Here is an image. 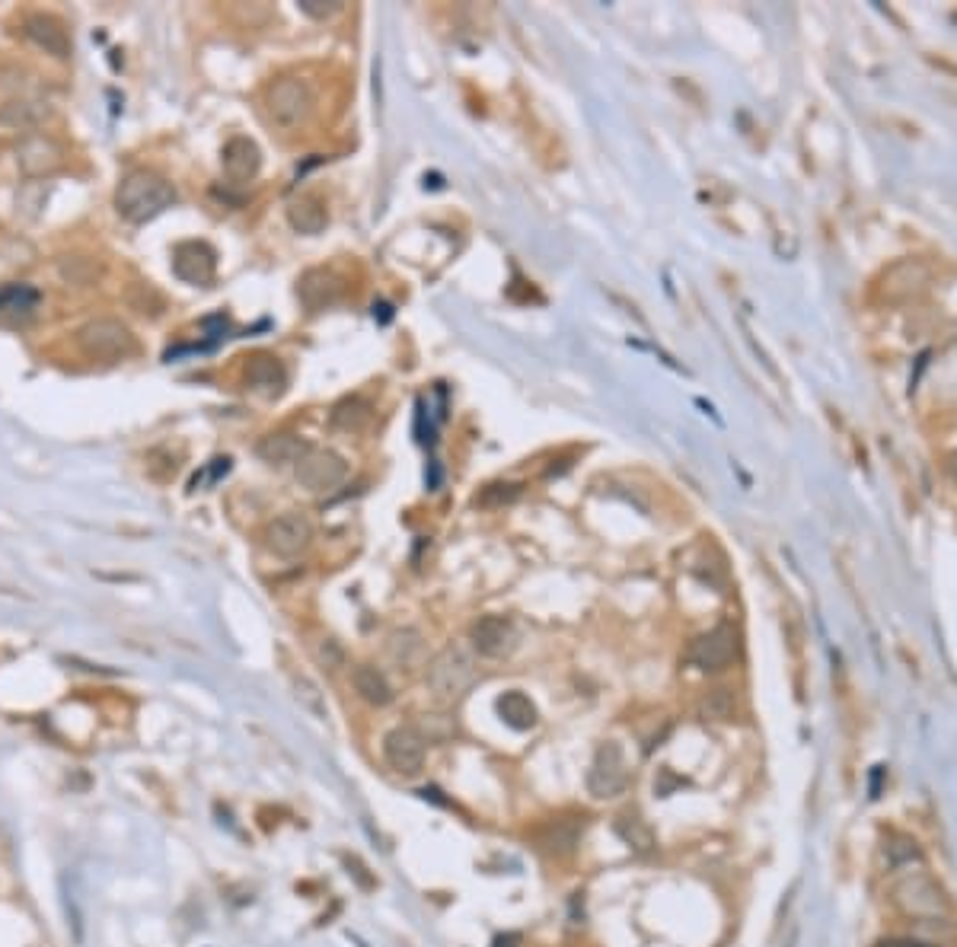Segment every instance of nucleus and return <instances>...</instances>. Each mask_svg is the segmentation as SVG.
Listing matches in <instances>:
<instances>
[{"label": "nucleus", "instance_id": "obj_1", "mask_svg": "<svg viewBox=\"0 0 957 947\" xmlns=\"http://www.w3.org/2000/svg\"><path fill=\"white\" fill-rule=\"evenodd\" d=\"M176 189L166 182L154 169H131L122 179L119 192H115V211H119L128 224H147L166 208H173Z\"/></svg>", "mask_w": 957, "mask_h": 947}, {"label": "nucleus", "instance_id": "obj_2", "mask_svg": "<svg viewBox=\"0 0 957 947\" xmlns=\"http://www.w3.org/2000/svg\"><path fill=\"white\" fill-rule=\"evenodd\" d=\"M891 893H894V903L906 912V916H916V919H926V922H945L948 909H951L942 884H938L929 871H919V868L897 874Z\"/></svg>", "mask_w": 957, "mask_h": 947}, {"label": "nucleus", "instance_id": "obj_3", "mask_svg": "<svg viewBox=\"0 0 957 947\" xmlns=\"http://www.w3.org/2000/svg\"><path fill=\"white\" fill-rule=\"evenodd\" d=\"M476 683V657L466 645H447L428 667V686L438 699L457 702Z\"/></svg>", "mask_w": 957, "mask_h": 947}, {"label": "nucleus", "instance_id": "obj_4", "mask_svg": "<svg viewBox=\"0 0 957 947\" xmlns=\"http://www.w3.org/2000/svg\"><path fill=\"white\" fill-rule=\"evenodd\" d=\"M77 345L87 358L106 361V364L125 361L138 351V342H134L131 329L122 319H90V323L77 332Z\"/></svg>", "mask_w": 957, "mask_h": 947}, {"label": "nucleus", "instance_id": "obj_5", "mask_svg": "<svg viewBox=\"0 0 957 947\" xmlns=\"http://www.w3.org/2000/svg\"><path fill=\"white\" fill-rule=\"evenodd\" d=\"M313 103H316L313 87L304 77H281L265 93L268 118H272L278 128H297L300 122H307Z\"/></svg>", "mask_w": 957, "mask_h": 947}, {"label": "nucleus", "instance_id": "obj_6", "mask_svg": "<svg viewBox=\"0 0 957 947\" xmlns=\"http://www.w3.org/2000/svg\"><path fill=\"white\" fill-rule=\"evenodd\" d=\"M297 482L307 488V492H332L348 479V463L342 460L335 450H323V447H310L300 460L294 463Z\"/></svg>", "mask_w": 957, "mask_h": 947}, {"label": "nucleus", "instance_id": "obj_7", "mask_svg": "<svg viewBox=\"0 0 957 947\" xmlns=\"http://www.w3.org/2000/svg\"><path fill=\"white\" fill-rule=\"evenodd\" d=\"M626 785H629V769H626L623 750H619V743L607 740L597 750L591 772H587V791H591L594 798H616V794L626 791Z\"/></svg>", "mask_w": 957, "mask_h": 947}, {"label": "nucleus", "instance_id": "obj_8", "mask_svg": "<svg viewBox=\"0 0 957 947\" xmlns=\"http://www.w3.org/2000/svg\"><path fill=\"white\" fill-rule=\"evenodd\" d=\"M313 543V527L304 514H281L265 527V546L281 558H297Z\"/></svg>", "mask_w": 957, "mask_h": 947}, {"label": "nucleus", "instance_id": "obj_9", "mask_svg": "<svg viewBox=\"0 0 957 947\" xmlns=\"http://www.w3.org/2000/svg\"><path fill=\"white\" fill-rule=\"evenodd\" d=\"M173 272L179 281L195 284V287H208L214 281V272H217L214 249L208 243H198V240L179 243L173 249Z\"/></svg>", "mask_w": 957, "mask_h": 947}, {"label": "nucleus", "instance_id": "obj_10", "mask_svg": "<svg viewBox=\"0 0 957 947\" xmlns=\"http://www.w3.org/2000/svg\"><path fill=\"white\" fill-rule=\"evenodd\" d=\"M16 163H20V169L29 179L52 176L64 163V150L55 138H48V134H29V138H23L20 147H16Z\"/></svg>", "mask_w": 957, "mask_h": 947}, {"label": "nucleus", "instance_id": "obj_11", "mask_svg": "<svg viewBox=\"0 0 957 947\" xmlns=\"http://www.w3.org/2000/svg\"><path fill=\"white\" fill-rule=\"evenodd\" d=\"M737 654V635L731 625H718V629L705 632L693 641L690 648V664H696L699 670H721L734 661Z\"/></svg>", "mask_w": 957, "mask_h": 947}, {"label": "nucleus", "instance_id": "obj_12", "mask_svg": "<svg viewBox=\"0 0 957 947\" xmlns=\"http://www.w3.org/2000/svg\"><path fill=\"white\" fill-rule=\"evenodd\" d=\"M383 756L396 772L415 775L425 766V737L412 731V727H396L383 740Z\"/></svg>", "mask_w": 957, "mask_h": 947}, {"label": "nucleus", "instance_id": "obj_13", "mask_svg": "<svg viewBox=\"0 0 957 947\" xmlns=\"http://www.w3.org/2000/svg\"><path fill=\"white\" fill-rule=\"evenodd\" d=\"M23 32L26 39L42 48L45 55H52L58 61H67L71 58V36H67L64 23L58 16H48V13H29L26 23H23Z\"/></svg>", "mask_w": 957, "mask_h": 947}, {"label": "nucleus", "instance_id": "obj_14", "mask_svg": "<svg viewBox=\"0 0 957 947\" xmlns=\"http://www.w3.org/2000/svg\"><path fill=\"white\" fill-rule=\"evenodd\" d=\"M221 166H224V176L233 182V185H246L259 176V166H262V150L256 141L249 138H230L221 150Z\"/></svg>", "mask_w": 957, "mask_h": 947}, {"label": "nucleus", "instance_id": "obj_15", "mask_svg": "<svg viewBox=\"0 0 957 947\" xmlns=\"http://www.w3.org/2000/svg\"><path fill=\"white\" fill-rule=\"evenodd\" d=\"M246 383L249 390L265 396V399H278L288 386V370L275 358V354H256L246 367Z\"/></svg>", "mask_w": 957, "mask_h": 947}, {"label": "nucleus", "instance_id": "obj_16", "mask_svg": "<svg viewBox=\"0 0 957 947\" xmlns=\"http://www.w3.org/2000/svg\"><path fill=\"white\" fill-rule=\"evenodd\" d=\"M473 648L482 654V657H501L514 648V625L501 616H482L476 625H473Z\"/></svg>", "mask_w": 957, "mask_h": 947}, {"label": "nucleus", "instance_id": "obj_17", "mask_svg": "<svg viewBox=\"0 0 957 947\" xmlns=\"http://www.w3.org/2000/svg\"><path fill=\"white\" fill-rule=\"evenodd\" d=\"M339 291H342L339 278H335L332 272H326V268H313V272H307L304 278L297 281V297L304 300L307 310L329 307V303H335V297H339Z\"/></svg>", "mask_w": 957, "mask_h": 947}, {"label": "nucleus", "instance_id": "obj_18", "mask_svg": "<svg viewBox=\"0 0 957 947\" xmlns=\"http://www.w3.org/2000/svg\"><path fill=\"white\" fill-rule=\"evenodd\" d=\"M39 291L29 284H7L0 287V319L7 323H29L32 313L39 310Z\"/></svg>", "mask_w": 957, "mask_h": 947}, {"label": "nucleus", "instance_id": "obj_19", "mask_svg": "<svg viewBox=\"0 0 957 947\" xmlns=\"http://www.w3.org/2000/svg\"><path fill=\"white\" fill-rule=\"evenodd\" d=\"M310 447L300 441L297 434H288V431H278V434H268L259 441L256 453L259 460L268 463V466H284V463H297L300 456H304Z\"/></svg>", "mask_w": 957, "mask_h": 947}, {"label": "nucleus", "instance_id": "obj_20", "mask_svg": "<svg viewBox=\"0 0 957 947\" xmlns=\"http://www.w3.org/2000/svg\"><path fill=\"white\" fill-rule=\"evenodd\" d=\"M326 221H329L326 205H323V201H319L316 195H300V198H294L291 205H288V224H291L297 233H304V236L323 233V230H326Z\"/></svg>", "mask_w": 957, "mask_h": 947}, {"label": "nucleus", "instance_id": "obj_21", "mask_svg": "<svg viewBox=\"0 0 957 947\" xmlns=\"http://www.w3.org/2000/svg\"><path fill=\"white\" fill-rule=\"evenodd\" d=\"M48 118L45 103H32V99H10L0 106V125L10 131H36Z\"/></svg>", "mask_w": 957, "mask_h": 947}, {"label": "nucleus", "instance_id": "obj_22", "mask_svg": "<svg viewBox=\"0 0 957 947\" xmlns=\"http://www.w3.org/2000/svg\"><path fill=\"white\" fill-rule=\"evenodd\" d=\"M371 418H374V405L367 402L364 396H348V399H342V402L332 409V415H329L332 428H339V431H361V428L371 425Z\"/></svg>", "mask_w": 957, "mask_h": 947}, {"label": "nucleus", "instance_id": "obj_23", "mask_svg": "<svg viewBox=\"0 0 957 947\" xmlns=\"http://www.w3.org/2000/svg\"><path fill=\"white\" fill-rule=\"evenodd\" d=\"M498 715L505 718L514 731H530V727L536 724V718H540V715H536V705L517 689L505 692V696L498 699Z\"/></svg>", "mask_w": 957, "mask_h": 947}, {"label": "nucleus", "instance_id": "obj_24", "mask_svg": "<svg viewBox=\"0 0 957 947\" xmlns=\"http://www.w3.org/2000/svg\"><path fill=\"white\" fill-rule=\"evenodd\" d=\"M351 683H355L358 696L364 702H371V705H390L393 702V689H390V683L383 680V673L377 667H367V664L355 667V673H351Z\"/></svg>", "mask_w": 957, "mask_h": 947}, {"label": "nucleus", "instance_id": "obj_25", "mask_svg": "<svg viewBox=\"0 0 957 947\" xmlns=\"http://www.w3.org/2000/svg\"><path fill=\"white\" fill-rule=\"evenodd\" d=\"M125 303L138 313V316H147V319H157L166 313V297L157 291L154 284H144V281H134L128 291H125Z\"/></svg>", "mask_w": 957, "mask_h": 947}, {"label": "nucleus", "instance_id": "obj_26", "mask_svg": "<svg viewBox=\"0 0 957 947\" xmlns=\"http://www.w3.org/2000/svg\"><path fill=\"white\" fill-rule=\"evenodd\" d=\"M58 272H61V278L67 281V284H77V287H87V284H93L96 278H99V268L93 259H83V256H64L61 262H58Z\"/></svg>", "mask_w": 957, "mask_h": 947}, {"label": "nucleus", "instance_id": "obj_27", "mask_svg": "<svg viewBox=\"0 0 957 947\" xmlns=\"http://www.w3.org/2000/svg\"><path fill=\"white\" fill-rule=\"evenodd\" d=\"M884 852H887V861H891L894 868H910L913 861H919V858H922V852H919L916 839H910V836H900V833L887 836V845H884Z\"/></svg>", "mask_w": 957, "mask_h": 947}, {"label": "nucleus", "instance_id": "obj_28", "mask_svg": "<svg viewBox=\"0 0 957 947\" xmlns=\"http://www.w3.org/2000/svg\"><path fill=\"white\" fill-rule=\"evenodd\" d=\"M616 833L623 836L635 852H651L654 845H658V842H654V833L638 817H623L616 823Z\"/></svg>", "mask_w": 957, "mask_h": 947}, {"label": "nucleus", "instance_id": "obj_29", "mask_svg": "<svg viewBox=\"0 0 957 947\" xmlns=\"http://www.w3.org/2000/svg\"><path fill=\"white\" fill-rule=\"evenodd\" d=\"M702 718H712V721H728L734 715V696L728 689H712L709 696L702 699Z\"/></svg>", "mask_w": 957, "mask_h": 947}, {"label": "nucleus", "instance_id": "obj_30", "mask_svg": "<svg viewBox=\"0 0 957 947\" xmlns=\"http://www.w3.org/2000/svg\"><path fill=\"white\" fill-rule=\"evenodd\" d=\"M578 839H581V826L575 820H559L556 826H552V833H549V849L565 855V852L575 849Z\"/></svg>", "mask_w": 957, "mask_h": 947}, {"label": "nucleus", "instance_id": "obj_31", "mask_svg": "<svg viewBox=\"0 0 957 947\" xmlns=\"http://www.w3.org/2000/svg\"><path fill=\"white\" fill-rule=\"evenodd\" d=\"M418 651H422V638H418V632H412V629L396 632L390 638V654L396 657V661H412Z\"/></svg>", "mask_w": 957, "mask_h": 947}, {"label": "nucleus", "instance_id": "obj_32", "mask_svg": "<svg viewBox=\"0 0 957 947\" xmlns=\"http://www.w3.org/2000/svg\"><path fill=\"white\" fill-rule=\"evenodd\" d=\"M294 686H297V699L304 702L313 715H319L323 718L326 715V705H323V696H319V689H316V683H310L307 676H300V680H294Z\"/></svg>", "mask_w": 957, "mask_h": 947}, {"label": "nucleus", "instance_id": "obj_33", "mask_svg": "<svg viewBox=\"0 0 957 947\" xmlns=\"http://www.w3.org/2000/svg\"><path fill=\"white\" fill-rule=\"evenodd\" d=\"M297 7L307 16H313V20H329V16L342 10L339 0H297Z\"/></svg>", "mask_w": 957, "mask_h": 947}, {"label": "nucleus", "instance_id": "obj_34", "mask_svg": "<svg viewBox=\"0 0 957 947\" xmlns=\"http://www.w3.org/2000/svg\"><path fill=\"white\" fill-rule=\"evenodd\" d=\"M319 657H323V661H326L329 667H339V664H342V651H339V645H335L332 638H329V641H323V645H319Z\"/></svg>", "mask_w": 957, "mask_h": 947}, {"label": "nucleus", "instance_id": "obj_35", "mask_svg": "<svg viewBox=\"0 0 957 947\" xmlns=\"http://www.w3.org/2000/svg\"><path fill=\"white\" fill-rule=\"evenodd\" d=\"M951 472H954V479H957V453H954V460H951Z\"/></svg>", "mask_w": 957, "mask_h": 947}]
</instances>
